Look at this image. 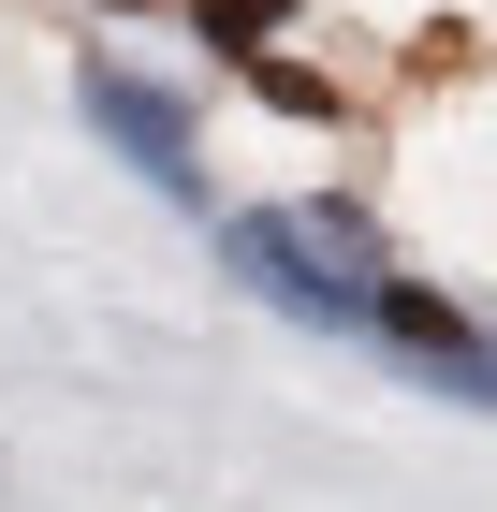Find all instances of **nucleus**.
I'll use <instances>...</instances> for the list:
<instances>
[{
  "mask_svg": "<svg viewBox=\"0 0 497 512\" xmlns=\"http://www.w3.org/2000/svg\"><path fill=\"white\" fill-rule=\"evenodd\" d=\"M220 264L322 337H381L395 308V249L366 235V205H249V220H220Z\"/></svg>",
  "mask_w": 497,
  "mask_h": 512,
  "instance_id": "nucleus-1",
  "label": "nucleus"
},
{
  "mask_svg": "<svg viewBox=\"0 0 497 512\" xmlns=\"http://www.w3.org/2000/svg\"><path fill=\"white\" fill-rule=\"evenodd\" d=\"M88 132H103V147L132 161V176H147V191H176V205L205 191V161H191V118H176V103H161L147 74H117V59L88 74Z\"/></svg>",
  "mask_w": 497,
  "mask_h": 512,
  "instance_id": "nucleus-2",
  "label": "nucleus"
},
{
  "mask_svg": "<svg viewBox=\"0 0 497 512\" xmlns=\"http://www.w3.org/2000/svg\"><path fill=\"white\" fill-rule=\"evenodd\" d=\"M381 352H395V366H424L439 395H468V410H497V337H483V322H454L439 293H424V278H395V308H381Z\"/></svg>",
  "mask_w": 497,
  "mask_h": 512,
  "instance_id": "nucleus-3",
  "label": "nucleus"
},
{
  "mask_svg": "<svg viewBox=\"0 0 497 512\" xmlns=\"http://www.w3.org/2000/svg\"><path fill=\"white\" fill-rule=\"evenodd\" d=\"M249 15H264V0H205V30H220V44H249Z\"/></svg>",
  "mask_w": 497,
  "mask_h": 512,
  "instance_id": "nucleus-4",
  "label": "nucleus"
}]
</instances>
